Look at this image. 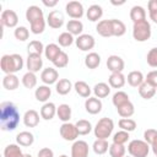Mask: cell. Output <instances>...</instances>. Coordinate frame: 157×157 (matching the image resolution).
<instances>
[{
    "instance_id": "47",
    "label": "cell",
    "mask_w": 157,
    "mask_h": 157,
    "mask_svg": "<svg viewBox=\"0 0 157 157\" xmlns=\"http://www.w3.org/2000/svg\"><path fill=\"white\" fill-rule=\"evenodd\" d=\"M129 132L128 131H124V130H119V131H117L114 135H113V137H112V140H113V142L114 144H118V145H125L128 141H129Z\"/></svg>"
},
{
    "instance_id": "13",
    "label": "cell",
    "mask_w": 157,
    "mask_h": 157,
    "mask_svg": "<svg viewBox=\"0 0 157 157\" xmlns=\"http://www.w3.org/2000/svg\"><path fill=\"white\" fill-rule=\"evenodd\" d=\"M40 80L47 86L53 85V83H56L59 81V72L54 67H45L40 72Z\"/></svg>"
},
{
    "instance_id": "42",
    "label": "cell",
    "mask_w": 157,
    "mask_h": 157,
    "mask_svg": "<svg viewBox=\"0 0 157 157\" xmlns=\"http://www.w3.org/2000/svg\"><path fill=\"white\" fill-rule=\"evenodd\" d=\"M44 49L45 47L43 45V43L40 40H31L27 45V50H28V54H38V55H42V53H44Z\"/></svg>"
},
{
    "instance_id": "61",
    "label": "cell",
    "mask_w": 157,
    "mask_h": 157,
    "mask_svg": "<svg viewBox=\"0 0 157 157\" xmlns=\"http://www.w3.org/2000/svg\"><path fill=\"white\" fill-rule=\"evenodd\" d=\"M130 157H131V156H130Z\"/></svg>"
},
{
    "instance_id": "1",
    "label": "cell",
    "mask_w": 157,
    "mask_h": 157,
    "mask_svg": "<svg viewBox=\"0 0 157 157\" xmlns=\"http://www.w3.org/2000/svg\"><path fill=\"white\" fill-rule=\"evenodd\" d=\"M20 123V112L12 102L0 104V125L4 131H12Z\"/></svg>"
},
{
    "instance_id": "6",
    "label": "cell",
    "mask_w": 157,
    "mask_h": 157,
    "mask_svg": "<svg viewBox=\"0 0 157 157\" xmlns=\"http://www.w3.org/2000/svg\"><path fill=\"white\" fill-rule=\"evenodd\" d=\"M59 134L65 141H76V139L78 137L76 125L72 123H63L59 128Z\"/></svg>"
},
{
    "instance_id": "10",
    "label": "cell",
    "mask_w": 157,
    "mask_h": 157,
    "mask_svg": "<svg viewBox=\"0 0 157 157\" xmlns=\"http://www.w3.org/2000/svg\"><path fill=\"white\" fill-rule=\"evenodd\" d=\"M65 22V18H64V15L61 11L59 10H53L48 13V17H47V23L50 28L53 29H59L60 27H63Z\"/></svg>"
},
{
    "instance_id": "4",
    "label": "cell",
    "mask_w": 157,
    "mask_h": 157,
    "mask_svg": "<svg viewBox=\"0 0 157 157\" xmlns=\"http://www.w3.org/2000/svg\"><path fill=\"white\" fill-rule=\"evenodd\" d=\"M151 33H152L151 25L147 20L136 22L132 26V37L136 42H146L147 39H150Z\"/></svg>"
},
{
    "instance_id": "30",
    "label": "cell",
    "mask_w": 157,
    "mask_h": 157,
    "mask_svg": "<svg viewBox=\"0 0 157 157\" xmlns=\"http://www.w3.org/2000/svg\"><path fill=\"white\" fill-rule=\"evenodd\" d=\"M56 115L63 123H69V120L71 119V107L66 103L59 104V107L56 108Z\"/></svg>"
},
{
    "instance_id": "40",
    "label": "cell",
    "mask_w": 157,
    "mask_h": 157,
    "mask_svg": "<svg viewBox=\"0 0 157 157\" xmlns=\"http://www.w3.org/2000/svg\"><path fill=\"white\" fill-rule=\"evenodd\" d=\"M76 129L78 131V135H88L92 131V124L86 119H80L75 123Z\"/></svg>"
},
{
    "instance_id": "26",
    "label": "cell",
    "mask_w": 157,
    "mask_h": 157,
    "mask_svg": "<svg viewBox=\"0 0 157 157\" xmlns=\"http://www.w3.org/2000/svg\"><path fill=\"white\" fill-rule=\"evenodd\" d=\"M16 142L17 145L20 146H23V147H28L31 146L33 142H34V136L32 132L29 131H21L17 134L16 136Z\"/></svg>"
},
{
    "instance_id": "60",
    "label": "cell",
    "mask_w": 157,
    "mask_h": 157,
    "mask_svg": "<svg viewBox=\"0 0 157 157\" xmlns=\"http://www.w3.org/2000/svg\"><path fill=\"white\" fill-rule=\"evenodd\" d=\"M59 157H69V156H66V155H61V156H59Z\"/></svg>"
},
{
    "instance_id": "43",
    "label": "cell",
    "mask_w": 157,
    "mask_h": 157,
    "mask_svg": "<svg viewBox=\"0 0 157 157\" xmlns=\"http://www.w3.org/2000/svg\"><path fill=\"white\" fill-rule=\"evenodd\" d=\"M118 125H119L120 130H124V131H128V132H131L136 129V121L131 118H121L118 121Z\"/></svg>"
},
{
    "instance_id": "53",
    "label": "cell",
    "mask_w": 157,
    "mask_h": 157,
    "mask_svg": "<svg viewBox=\"0 0 157 157\" xmlns=\"http://www.w3.org/2000/svg\"><path fill=\"white\" fill-rule=\"evenodd\" d=\"M38 157H54V152L49 147H43L38 151Z\"/></svg>"
},
{
    "instance_id": "3",
    "label": "cell",
    "mask_w": 157,
    "mask_h": 157,
    "mask_svg": "<svg viewBox=\"0 0 157 157\" xmlns=\"http://www.w3.org/2000/svg\"><path fill=\"white\" fill-rule=\"evenodd\" d=\"M113 129H114V121L110 118L104 117L97 121L96 126L93 128V132H94V136L97 139L107 140L112 135Z\"/></svg>"
},
{
    "instance_id": "18",
    "label": "cell",
    "mask_w": 157,
    "mask_h": 157,
    "mask_svg": "<svg viewBox=\"0 0 157 157\" xmlns=\"http://www.w3.org/2000/svg\"><path fill=\"white\" fill-rule=\"evenodd\" d=\"M40 18H44V15H43V10L37 6V5H31L27 7L26 10V20L29 22V25L37 20H40Z\"/></svg>"
},
{
    "instance_id": "54",
    "label": "cell",
    "mask_w": 157,
    "mask_h": 157,
    "mask_svg": "<svg viewBox=\"0 0 157 157\" xmlns=\"http://www.w3.org/2000/svg\"><path fill=\"white\" fill-rule=\"evenodd\" d=\"M147 9H148V12L150 11H156L157 10V0H150L147 2Z\"/></svg>"
},
{
    "instance_id": "59",
    "label": "cell",
    "mask_w": 157,
    "mask_h": 157,
    "mask_svg": "<svg viewBox=\"0 0 157 157\" xmlns=\"http://www.w3.org/2000/svg\"><path fill=\"white\" fill-rule=\"evenodd\" d=\"M23 157H32V156H31L29 153H25V156H23Z\"/></svg>"
},
{
    "instance_id": "36",
    "label": "cell",
    "mask_w": 157,
    "mask_h": 157,
    "mask_svg": "<svg viewBox=\"0 0 157 157\" xmlns=\"http://www.w3.org/2000/svg\"><path fill=\"white\" fill-rule=\"evenodd\" d=\"M112 28H113V36L114 37H121L126 32V26L123 21L112 18Z\"/></svg>"
},
{
    "instance_id": "7",
    "label": "cell",
    "mask_w": 157,
    "mask_h": 157,
    "mask_svg": "<svg viewBox=\"0 0 157 157\" xmlns=\"http://www.w3.org/2000/svg\"><path fill=\"white\" fill-rule=\"evenodd\" d=\"M65 11L72 20H80L85 13L83 5L80 1H76V0L69 1L65 6Z\"/></svg>"
},
{
    "instance_id": "16",
    "label": "cell",
    "mask_w": 157,
    "mask_h": 157,
    "mask_svg": "<svg viewBox=\"0 0 157 157\" xmlns=\"http://www.w3.org/2000/svg\"><path fill=\"white\" fill-rule=\"evenodd\" d=\"M96 31H97V33L99 36H102L104 38L113 37L112 20H102V21H98V23L96 26Z\"/></svg>"
},
{
    "instance_id": "12",
    "label": "cell",
    "mask_w": 157,
    "mask_h": 157,
    "mask_svg": "<svg viewBox=\"0 0 157 157\" xmlns=\"http://www.w3.org/2000/svg\"><path fill=\"white\" fill-rule=\"evenodd\" d=\"M26 66L29 72H38L43 67V59L38 54H28L26 60Z\"/></svg>"
},
{
    "instance_id": "48",
    "label": "cell",
    "mask_w": 157,
    "mask_h": 157,
    "mask_svg": "<svg viewBox=\"0 0 157 157\" xmlns=\"http://www.w3.org/2000/svg\"><path fill=\"white\" fill-rule=\"evenodd\" d=\"M45 20L44 18H40V20H37L34 22L31 23V32L33 34H40L44 32L45 29Z\"/></svg>"
},
{
    "instance_id": "50",
    "label": "cell",
    "mask_w": 157,
    "mask_h": 157,
    "mask_svg": "<svg viewBox=\"0 0 157 157\" xmlns=\"http://www.w3.org/2000/svg\"><path fill=\"white\" fill-rule=\"evenodd\" d=\"M146 61L151 67H157V47L148 50L146 55Z\"/></svg>"
},
{
    "instance_id": "34",
    "label": "cell",
    "mask_w": 157,
    "mask_h": 157,
    "mask_svg": "<svg viewBox=\"0 0 157 157\" xmlns=\"http://www.w3.org/2000/svg\"><path fill=\"white\" fill-rule=\"evenodd\" d=\"M137 88H139V94L144 99H151L156 94V88L153 86H151L150 83H147V82L141 83Z\"/></svg>"
},
{
    "instance_id": "33",
    "label": "cell",
    "mask_w": 157,
    "mask_h": 157,
    "mask_svg": "<svg viewBox=\"0 0 157 157\" xmlns=\"http://www.w3.org/2000/svg\"><path fill=\"white\" fill-rule=\"evenodd\" d=\"M101 64V56L96 52H91L85 56V65L88 69H97Z\"/></svg>"
},
{
    "instance_id": "25",
    "label": "cell",
    "mask_w": 157,
    "mask_h": 157,
    "mask_svg": "<svg viewBox=\"0 0 157 157\" xmlns=\"http://www.w3.org/2000/svg\"><path fill=\"white\" fill-rule=\"evenodd\" d=\"M74 88H75V91H76V93L78 94V96H81V97H83V98H90L91 97V93H92V90H91V87L88 86V83L87 82H85V81H76L75 83H74Z\"/></svg>"
},
{
    "instance_id": "2",
    "label": "cell",
    "mask_w": 157,
    "mask_h": 157,
    "mask_svg": "<svg viewBox=\"0 0 157 157\" xmlns=\"http://www.w3.org/2000/svg\"><path fill=\"white\" fill-rule=\"evenodd\" d=\"M23 67V58L20 54H5L0 60V69L5 75L16 74Z\"/></svg>"
},
{
    "instance_id": "31",
    "label": "cell",
    "mask_w": 157,
    "mask_h": 157,
    "mask_svg": "<svg viewBox=\"0 0 157 157\" xmlns=\"http://www.w3.org/2000/svg\"><path fill=\"white\" fill-rule=\"evenodd\" d=\"M130 18H131V21L134 23L146 20V11H145V9L142 6H140V5L132 6L131 10H130Z\"/></svg>"
},
{
    "instance_id": "27",
    "label": "cell",
    "mask_w": 157,
    "mask_h": 157,
    "mask_svg": "<svg viewBox=\"0 0 157 157\" xmlns=\"http://www.w3.org/2000/svg\"><path fill=\"white\" fill-rule=\"evenodd\" d=\"M18 85H20V80L15 74L5 75L2 78V86L7 91H13V90L18 88Z\"/></svg>"
},
{
    "instance_id": "38",
    "label": "cell",
    "mask_w": 157,
    "mask_h": 157,
    "mask_svg": "<svg viewBox=\"0 0 157 157\" xmlns=\"http://www.w3.org/2000/svg\"><path fill=\"white\" fill-rule=\"evenodd\" d=\"M117 112H118V114H119L121 118H130V117L134 115V113H135V107H134V104L129 101L128 103H125V104L118 107V108H117Z\"/></svg>"
},
{
    "instance_id": "21",
    "label": "cell",
    "mask_w": 157,
    "mask_h": 157,
    "mask_svg": "<svg viewBox=\"0 0 157 157\" xmlns=\"http://www.w3.org/2000/svg\"><path fill=\"white\" fill-rule=\"evenodd\" d=\"M74 88L72 82L69 78H60L56 83H55V91L60 96H65L67 93H70V91Z\"/></svg>"
},
{
    "instance_id": "41",
    "label": "cell",
    "mask_w": 157,
    "mask_h": 157,
    "mask_svg": "<svg viewBox=\"0 0 157 157\" xmlns=\"http://www.w3.org/2000/svg\"><path fill=\"white\" fill-rule=\"evenodd\" d=\"M93 152L96 155H104L108 150H109V144L107 140H102V139H97L93 145H92Z\"/></svg>"
},
{
    "instance_id": "32",
    "label": "cell",
    "mask_w": 157,
    "mask_h": 157,
    "mask_svg": "<svg viewBox=\"0 0 157 157\" xmlns=\"http://www.w3.org/2000/svg\"><path fill=\"white\" fill-rule=\"evenodd\" d=\"M63 50L60 49V47L58 45V44H55V43H50V44H48L47 47H45V49H44V55H45V58L48 59V60H50L52 63L56 59V56L61 53Z\"/></svg>"
},
{
    "instance_id": "28",
    "label": "cell",
    "mask_w": 157,
    "mask_h": 157,
    "mask_svg": "<svg viewBox=\"0 0 157 157\" xmlns=\"http://www.w3.org/2000/svg\"><path fill=\"white\" fill-rule=\"evenodd\" d=\"M92 91L94 93V97H97L99 99L101 98H105L110 93V86L108 83H105V82H98V83L94 85Z\"/></svg>"
},
{
    "instance_id": "8",
    "label": "cell",
    "mask_w": 157,
    "mask_h": 157,
    "mask_svg": "<svg viewBox=\"0 0 157 157\" xmlns=\"http://www.w3.org/2000/svg\"><path fill=\"white\" fill-rule=\"evenodd\" d=\"M75 43H76V47L82 52H88V50L93 49L96 45L94 37L91 34H86V33H82L81 36H78L75 39Z\"/></svg>"
},
{
    "instance_id": "35",
    "label": "cell",
    "mask_w": 157,
    "mask_h": 157,
    "mask_svg": "<svg viewBox=\"0 0 157 157\" xmlns=\"http://www.w3.org/2000/svg\"><path fill=\"white\" fill-rule=\"evenodd\" d=\"M25 153H22L20 145L17 144H10L4 150V157H23Z\"/></svg>"
},
{
    "instance_id": "15",
    "label": "cell",
    "mask_w": 157,
    "mask_h": 157,
    "mask_svg": "<svg viewBox=\"0 0 157 157\" xmlns=\"http://www.w3.org/2000/svg\"><path fill=\"white\" fill-rule=\"evenodd\" d=\"M102 107H103L102 101L97 97H90L85 101V109H86L87 113H90L92 115H96V114L101 113Z\"/></svg>"
},
{
    "instance_id": "29",
    "label": "cell",
    "mask_w": 157,
    "mask_h": 157,
    "mask_svg": "<svg viewBox=\"0 0 157 157\" xmlns=\"http://www.w3.org/2000/svg\"><path fill=\"white\" fill-rule=\"evenodd\" d=\"M66 29L72 36H81L83 31V23L80 20H70L66 23Z\"/></svg>"
},
{
    "instance_id": "22",
    "label": "cell",
    "mask_w": 157,
    "mask_h": 157,
    "mask_svg": "<svg viewBox=\"0 0 157 157\" xmlns=\"http://www.w3.org/2000/svg\"><path fill=\"white\" fill-rule=\"evenodd\" d=\"M86 16L91 22H96L98 20H101V17L103 16V9L102 6H99L98 4H93L91 5L87 11H86Z\"/></svg>"
},
{
    "instance_id": "51",
    "label": "cell",
    "mask_w": 157,
    "mask_h": 157,
    "mask_svg": "<svg viewBox=\"0 0 157 157\" xmlns=\"http://www.w3.org/2000/svg\"><path fill=\"white\" fill-rule=\"evenodd\" d=\"M145 82L150 83L151 86H153L155 88H157V70H152L150 71L146 77H145Z\"/></svg>"
},
{
    "instance_id": "9",
    "label": "cell",
    "mask_w": 157,
    "mask_h": 157,
    "mask_svg": "<svg viewBox=\"0 0 157 157\" xmlns=\"http://www.w3.org/2000/svg\"><path fill=\"white\" fill-rule=\"evenodd\" d=\"M0 22H1V26L4 27L13 28L18 23V16L13 10H4L0 16Z\"/></svg>"
},
{
    "instance_id": "39",
    "label": "cell",
    "mask_w": 157,
    "mask_h": 157,
    "mask_svg": "<svg viewBox=\"0 0 157 157\" xmlns=\"http://www.w3.org/2000/svg\"><path fill=\"white\" fill-rule=\"evenodd\" d=\"M129 101H130V99H129V96H128V93L124 92V91H117V92L113 94V98H112V102H113V104H114L115 108H118V107H120V105L128 103Z\"/></svg>"
},
{
    "instance_id": "44",
    "label": "cell",
    "mask_w": 157,
    "mask_h": 157,
    "mask_svg": "<svg viewBox=\"0 0 157 157\" xmlns=\"http://www.w3.org/2000/svg\"><path fill=\"white\" fill-rule=\"evenodd\" d=\"M109 155L110 157H124L125 156V152H126V148L124 145H118V144H114L112 142L109 145Z\"/></svg>"
},
{
    "instance_id": "5",
    "label": "cell",
    "mask_w": 157,
    "mask_h": 157,
    "mask_svg": "<svg viewBox=\"0 0 157 157\" xmlns=\"http://www.w3.org/2000/svg\"><path fill=\"white\" fill-rule=\"evenodd\" d=\"M128 152L131 157H147L150 153V145L145 140H131L128 145Z\"/></svg>"
},
{
    "instance_id": "24",
    "label": "cell",
    "mask_w": 157,
    "mask_h": 157,
    "mask_svg": "<svg viewBox=\"0 0 157 157\" xmlns=\"http://www.w3.org/2000/svg\"><path fill=\"white\" fill-rule=\"evenodd\" d=\"M108 82L109 86L113 88H121L126 82V77L123 75V72H112L108 78Z\"/></svg>"
},
{
    "instance_id": "46",
    "label": "cell",
    "mask_w": 157,
    "mask_h": 157,
    "mask_svg": "<svg viewBox=\"0 0 157 157\" xmlns=\"http://www.w3.org/2000/svg\"><path fill=\"white\" fill-rule=\"evenodd\" d=\"M13 36H15V38H16L17 40L25 42V40H27L28 37H29V31H28V28L25 27V26H18V27L15 28Z\"/></svg>"
},
{
    "instance_id": "14",
    "label": "cell",
    "mask_w": 157,
    "mask_h": 157,
    "mask_svg": "<svg viewBox=\"0 0 157 157\" xmlns=\"http://www.w3.org/2000/svg\"><path fill=\"white\" fill-rule=\"evenodd\" d=\"M125 66L124 60L119 55H110L107 59V67L110 72H123Z\"/></svg>"
},
{
    "instance_id": "20",
    "label": "cell",
    "mask_w": 157,
    "mask_h": 157,
    "mask_svg": "<svg viewBox=\"0 0 157 157\" xmlns=\"http://www.w3.org/2000/svg\"><path fill=\"white\" fill-rule=\"evenodd\" d=\"M50 96H52V88H49V86H47V85L38 86L34 91V97L38 102L47 103Z\"/></svg>"
},
{
    "instance_id": "57",
    "label": "cell",
    "mask_w": 157,
    "mask_h": 157,
    "mask_svg": "<svg viewBox=\"0 0 157 157\" xmlns=\"http://www.w3.org/2000/svg\"><path fill=\"white\" fill-rule=\"evenodd\" d=\"M148 15H150V18H151L155 23H157V10H156V11H150Z\"/></svg>"
},
{
    "instance_id": "17",
    "label": "cell",
    "mask_w": 157,
    "mask_h": 157,
    "mask_svg": "<svg viewBox=\"0 0 157 157\" xmlns=\"http://www.w3.org/2000/svg\"><path fill=\"white\" fill-rule=\"evenodd\" d=\"M39 113L34 109H28L23 114V124L27 128H36L39 124Z\"/></svg>"
},
{
    "instance_id": "11",
    "label": "cell",
    "mask_w": 157,
    "mask_h": 157,
    "mask_svg": "<svg viewBox=\"0 0 157 157\" xmlns=\"http://www.w3.org/2000/svg\"><path fill=\"white\" fill-rule=\"evenodd\" d=\"M90 147L88 144L83 140L74 141L71 146V157H88Z\"/></svg>"
},
{
    "instance_id": "56",
    "label": "cell",
    "mask_w": 157,
    "mask_h": 157,
    "mask_svg": "<svg viewBox=\"0 0 157 157\" xmlns=\"http://www.w3.org/2000/svg\"><path fill=\"white\" fill-rule=\"evenodd\" d=\"M150 146H151V148H152V152H153L155 156L157 157V136L155 137V140L152 141V144H151Z\"/></svg>"
},
{
    "instance_id": "23",
    "label": "cell",
    "mask_w": 157,
    "mask_h": 157,
    "mask_svg": "<svg viewBox=\"0 0 157 157\" xmlns=\"http://www.w3.org/2000/svg\"><path fill=\"white\" fill-rule=\"evenodd\" d=\"M126 81H128V83H129L131 87H139L141 83L145 82V77H144V74H142L141 71L134 70V71H130V72L128 74Z\"/></svg>"
},
{
    "instance_id": "19",
    "label": "cell",
    "mask_w": 157,
    "mask_h": 157,
    "mask_svg": "<svg viewBox=\"0 0 157 157\" xmlns=\"http://www.w3.org/2000/svg\"><path fill=\"white\" fill-rule=\"evenodd\" d=\"M56 105L53 102H47L42 105L40 108V118H43L44 120H52L55 114H56Z\"/></svg>"
},
{
    "instance_id": "49",
    "label": "cell",
    "mask_w": 157,
    "mask_h": 157,
    "mask_svg": "<svg viewBox=\"0 0 157 157\" xmlns=\"http://www.w3.org/2000/svg\"><path fill=\"white\" fill-rule=\"evenodd\" d=\"M53 64H54V66L58 67V69L66 67L67 64H69V55H67L65 52H61V53L56 56V59L53 61Z\"/></svg>"
},
{
    "instance_id": "52",
    "label": "cell",
    "mask_w": 157,
    "mask_h": 157,
    "mask_svg": "<svg viewBox=\"0 0 157 157\" xmlns=\"http://www.w3.org/2000/svg\"><path fill=\"white\" fill-rule=\"evenodd\" d=\"M156 136H157V130H155V129H147V130H145V132H144V140H145L148 145L152 144V141L155 140Z\"/></svg>"
},
{
    "instance_id": "37",
    "label": "cell",
    "mask_w": 157,
    "mask_h": 157,
    "mask_svg": "<svg viewBox=\"0 0 157 157\" xmlns=\"http://www.w3.org/2000/svg\"><path fill=\"white\" fill-rule=\"evenodd\" d=\"M21 81H22V85H23L26 88H28V90L34 88V87L37 86V82H38L36 74H34V72H29V71H27V72L22 76V80H21Z\"/></svg>"
},
{
    "instance_id": "45",
    "label": "cell",
    "mask_w": 157,
    "mask_h": 157,
    "mask_svg": "<svg viewBox=\"0 0 157 157\" xmlns=\"http://www.w3.org/2000/svg\"><path fill=\"white\" fill-rule=\"evenodd\" d=\"M74 40H75V39H74V36L70 34L67 31L60 33L59 37H58V43H59V45H60V47H64V48L70 47V45L74 43Z\"/></svg>"
},
{
    "instance_id": "55",
    "label": "cell",
    "mask_w": 157,
    "mask_h": 157,
    "mask_svg": "<svg viewBox=\"0 0 157 157\" xmlns=\"http://www.w3.org/2000/svg\"><path fill=\"white\" fill-rule=\"evenodd\" d=\"M42 2H43V5H44V6H47V7H54V6H56V5H58V0H52V1L43 0Z\"/></svg>"
},
{
    "instance_id": "58",
    "label": "cell",
    "mask_w": 157,
    "mask_h": 157,
    "mask_svg": "<svg viewBox=\"0 0 157 157\" xmlns=\"http://www.w3.org/2000/svg\"><path fill=\"white\" fill-rule=\"evenodd\" d=\"M112 4H113V5H123V4H124V1H120V2H115V1H112Z\"/></svg>"
}]
</instances>
